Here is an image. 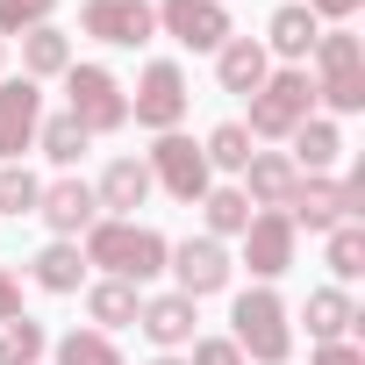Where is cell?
<instances>
[{
  "instance_id": "obj_7",
  "label": "cell",
  "mask_w": 365,
  "mask_h": 365,
  "mask_svg": "<svg viewBox=\"0 0 365 365\" xmlns=\"http://www.w3.org/2000/svg\"><path fill=\"white\" fill-rule=\"evenodd\" d=\"M158 8V29L179 43V51H222L237 29H230V0H150Z\"/></svg>"
},
{
  "instance_id": "obj_31",
  "label": "cell",
  "mask_w": 365,
  "mask_h": 365,
  "mask_svg": "<svg viewBox=\"0 0 365 365\" xmlns=\"http://www.w3.org/2000/svg\"><path fill=\"white\" fill-rule=\"evenodd\" d=\"M43 201V179L29 165H0V215H36Z\"/></svg>"
},
{
  "instance_id": "obj_34",
  "label": "cell",
  "mask_w": 365,
  "mask_h": 365,
  "mask_svg": "<svg viewBox=\"0 0 365 365\" xmlns=\"http://www.w3.org/2000/svg\"><path fill=\"white\" fill-rule=\"evenodd\" d=\"M187 365H244V351L230 344V336H194V358Z\"/></svg>"
},
{
  "instance_id": "obj_20",
  "label": "cell",
  "mask_w": 365,
  "mask_h": 365,
  "mask_svg": "<svg viewBox=\"0 0 365 365\" xmlns=\"http://www.w3.org/2000/svg\"><path fill=\"white\" fill-rule=\"evenodd\" d=\"M287 143H294V150H287V158H294V172H329V165L344 158V129H336L329 115H308Z\"/></svg>"
},
{
  "instance_id": "obj_39",
  "label": "cell",
  "mask_w": 365,
  "mask_h": 365,
  "mask_svg": "<svg viewBox=\"0 0 365 365\" xmlns=\"http://www.w3.org/2000/svg\"><path fill=\"white\" fill-rule=\"evenodd\" d=\"M0 51H8V43H0Z\"/></svg>"
},
{
  "instance_id": "obj_27",
  "label": "cell",
  "mask_w": 365,
  "mask_h": 365,
  "mask_svg": "<svg viewBox=\"0 0 365 365\" xmlns=\"http://www.w3.org/2000/svg\"><path fill=\"white\" fill-rule=\"evenodd\" d=\"M43 358H51V336H43V322H29V315L0 322V365H43Z\"/></svg>"
},
{
  "instance_id": "obj_15",
  "label": "cell",
  "mask_w": 365,
  "mask_h": 365,
  "mask_svg": "<svg viewBox=\"0 0 365 365\" xmlns=\"http://www.w3.org/2000/svg\"><path fill=\"white\" fill-rule=\"evenodd\" d=\"M294 187H301V172H294L287 150H251V165H244V201L251 208H287Z\"/></svg>"
},
{
  "instance_id": "obj_2",
  "label": "cell",
  "mask_w": 365,
  "mask_h": 365,
  "mask_svg": "<svg viewBox=\"0 0 365 365\" xmlns=\"http://www.w3.org/2000/svg\"><path fill=\"white\" fill-rule=\"evenodd\" d=\"M230 344L244 351V365H287V351H294V308H287L272 287L237 294V308H230Z\"/></svg>"
},
{
  "instance_id": "obj_13",
  "label": "cell",
  "mask_w": 365,
  "mask_h": 365,
  "mask_svg": "<svg viewBox=\"0 0 365 365\" xmlns=\"http://www.w3.org/2000/svg\"><path fill=\"white\" fill-rule=\"evenodd\" d=\"M287 222H294V230H315V237H329L336 222H351V215H344V179L301 172V187H294V201H287Z\"/></svg>"
},
{
  "instance_id": "obj_36",
  "label": "cell",
  "mask_w": 365,
  "mask_h": 365,
  "mask_svg": "<svg viewBox=\"0 0 365 365\" xmlns=\"http://www.w3.org/2000/svg\"><path fill=\"white\" fill-rule=\"evenodd\" d=\"M308 365H365V351L344 336V344H315V358H308Z\"/></svg>"
},
{
  "instance_id": "obj_37",
  "label": "cell",
  "mask_w": 365,
  "mask_h": 365,
  "mask_svg": "<svg viewBox=\"0 0 365 365\" xmlns=\"http://www.w3.org/2000/svg\"><path fill=\"white\" fill-rule=\"evenodd\" d=\"M15 315H22V279L0 265V322H15Z\"/></svg>"
},
{
  "instance_id": "obj_18",
  "label": "cell",
  "mask_w": 365,
  "mask_h": 365,
  "mask_svg": "<svg viewBox=\"0 0 365 365\" xmlns=\"http://www.w3.org/2000/svg\"><path fill=\"white\" fill-rule=\"evenodd\" d=\"M265 72H272V58H265V43L258 36H230L222 51H215V79H222V93H258L265 86Z\"/></svg>"
},
{
  "instance_id": "obj_23",
  "label": "cell",
  "mask_w": 365,
  "mask_h": 365,
  "mask_svg": "<svg viewBox=\"0 0 365 365\" xmlns=\"http://www.w3.org/2000/svg\"><path fill=\"white\" fill-rule=\"evenodd\" d=\"M65 72H72V36L58 22L29 29L22 36V79H65Z\"/></svg>"
},
{
  "instance_id": "obj_35",
  "label": "cell",
  "mask_w": 365,
  "mask_h": 365,
  "mask_svg": "<svg viewBox=\"0 0 365 365\" xmlns=\"http://www.w3.org/2000/svg\"><path fill=\"white\" fill-rule=\"evenodd\" d=\"M301 8H308L315 22H336V29H344V22H351V15L365 8V0H301Z\"/></svg>"
},
{
  "instance_id": "obj_38",
  "label": "cell",
  "mask_w": 365,
  "mask_h": 365,
  "mask_svg": "<svg viewBox=\"0 0 365 365\" xmlns=\"http://www.w3.org/2000/svg\"><path fill=\"white\" fill-rule=\"evenodd\" d=\"M150 365H187V358H179V351H158V358H150Z\"/></svg>"
},
{
  "instance_id": "obj_3",
  "label": "cell",
  "mask_w": 365,
  "mask_h": 365,
  "mask_svg": "<svg viewBox=\"0 0 365 365\" xmlns=\"http://www.w3.org/2000/svg\"><path fill=\"white\" fill-rule=\"evenodd\" d=\"M315 115V79H308V65H272L265 72V86L251 93V143H287L301 122Z\"/></svg>"
},
{
  "instance_id": "obj_26",
  "label": "cell",
  "mask_w": 365,
  "mask_h": 365,
  "mask_svg": "<svg viewBox=\"0 0 365 365\" xmlns=\"http://www.w3.org/2000/svg\"><path fill=\"white\" fill-rule=\"evenodd\" d=\"M86 143H93V136H86L72 115H43V129H36V150H43L51 165H65V172L86 158Z\"/></svg>"
},
{
  "instance_id": "obj_19",
  "label": "cell",
  "mask_w": 365,
  "mask_h": 365,
  "mask_svg": "<svg viewBox=\"0 0 365 365\" xmlns=\"http://www.w3.org/2000/svg\"><path fill=\"white\" fill-rule=\"evenodd\" d=\"M301 322H308V336H315V344H344V336L358 329V301H351L344 287H315V294H308V308H301Z\"/></svg>"
},
{
  "instance_id": "obj_22",
  "label": "cell",
  "mask_w": 365,
  "mask_h": 365,
  "mask_svg": "<svg viewBox=\"0 0 365 365\" xmlns=\"http://www.w3.org/2000/svg\"><path fill=\"white\" fill-rule=\"evenodd\" d=\"M136 308H143V287H129V279H93V287H86V315H93V329H101V336L129 329V322H136Z\"/></svg>"
},
{
  "instance_id": "obj_24",
  "label": "cell",
  "mask_w": 365,
  "mask_h": 365,
  "mask_svg": "<svg viewBox=\"0 0 365 365\" xmlns=\"http://www.w3.org/2000/svg\"><path fill=\"white\" fill-rule=\"evenodd\" d=\"M201 222H208L201 237H215V244H222V237H244V230H251L244 187H208V194H201Z\"/></svg>"
},
{
  "instance_id": "obj_9",
  "label": "cell",
  "mask_w": 365,
  "mask_h": 365,
  "mask_svg": "<svg viewBox=\"0 0 365 365\" xmlns=\"http://www.w3.org/2000/svg\"><path fill=\"white\" fill-rule=\"evenodd\" d=\"M294 251H301V230L287 222V208H251V230H244V265H251V279H279V272H294Z\"/></svg>"
},
{
  "instance_id": "obj_16",
  "label": "cell",
  "mask_w": 365,
  "mask_h": 365,
  "mask_svg": "<svg viewBox=\"0 0 365 365\" xmlns=\"http://www.w3.org/2000/svg\"><path fill=\"white\" fill-rule=\"evenodd\" d=\"M136 329H143L158 351H187V344H194V301H187V294H150V301L136 308Z\"/></svg>"
},
{
  "instance_id": "obj_4",
  "label": "cell",
  "mask_w": 365,
  "mask_h": 365,
  "mask_svg": "<svg viewBox=\"0 0 365 365\" xmlns=\"http://www.w3.org/2000/svg\"><path fill=\"white\" fill-rule=\"evenodd\" d=\"M65 115H72L86 136H115V129L129 122V93H122V79H115L108 65H79V58H72V72H65Z\"/></svg>"
},
{
  "instance_id": "obj_25",
  "label": "cell",
  "mask_w": 365,
  "mask_h": 365,
  "mask_svg": "<svg viewBox=\"0 0 365 365\" xmlns=\"http://www.w3.org/2000/svg\"><path fill=\"white\" fill-rule=\"evenodd\" d=\"M308 58H315V79H329V72H365V36H351V22H344V29H322Z\"/></svg>"
},
{
  "instance_id": "obj_11",
  "label": "cell",
  "mask_w": 365,
  "mask_h": 365,
  "mask_svg": "<svg viewBox=\"0 0 365 365\" xmlns=\"http://www.w3.org/2000/svg\"><path fill=\"white\" fill-rule=\"evenodd\" d=\"M43 129V86L36 79H0V165H22Z\"/></svg>"
},
{
  "instance_id": "obj_8",
  "label": "cell",
  "mask_w": 365,
  "mask_h": 365,
  "mask_svg": "<svg viewBox=\"0 0 365 365\" xmlns=\"http://www.w3.org/2000/svg\"><path fill=\"white\" fill-rule=\"evenodd\" d=\"M79 29L93 43H108V51H143L158 36V8H150V0H86Z\"/></svg>"
},
{
  "instance_id": "obj_21",
  "label": "cell",
  "mask_w": 365,
  "mask_h": 365,
  "mask_svg": "<svg viewBox=\"0 0 365 365\" xmlns=\"http://www.w3.org/2000/svg\"><path fill=\"white\" fill-rule=\"evenodd\" d=\"M86 272H93V265H86V258H79V244H65V237H58V244H43V251L29 258V279H36L43 294H79V287H86Z\"/></svg>"
},
{
  "instance_id": "obj_32",
  "label": "cell",
  "mask_w": 365,
  "mask_h": 365,
  "mask_svg": "<svg viewBox=\"0 0 365 365\" xmlns=\"http://www.w3.org/2000/svg\"><path fill=\"white\" fill-rule=\"evenodd\" d=\"M315 101H322L329 115H358V108H365V72H329V79H315Z\"/></svg>"
},
{
  "instance_id": "obj_29",
  "label": "cell",
  "mask_w": 365,
  "mask_h": 365,
  "mask_svg": "<svg viewBox=\"0 0 365 365\" xmlns=\"http://www.w3.org/2000/svg\"><path fill=\"white\" fill-rule=\"evenodd\" d=\"M201 158H208V172H215V165H222V172H244V165H251V129H244V122H215L208 143H201Z\"/></svg>"
},
{
  "instance_id": "obj_12",
  "label": "cell",
  "mask_w": 365,
  "mask_h": 365,
  "mask_svg": "<svg viewBox=\"0 0 365 365\" xmlns=\"http://www.w3.org/2000/svg\"><path fill=\"white\" fill-rule=\"evenodd\" d=\"M36 215L65 237V244H79L93 222H101V201H93V187H86V179L79 172H65V179H51V187H43V201H36Z\"/></svg>"
},
{
  "instance_id": "obj_10",
  "label": "cell",
  "mask_w": 365,
  "mask_h": 365,
  "mask_svg": "<svg viewBox=\"0 0 365 365\" xmlns=\"http://www.w3.org/2000/svg\"><path fill=\"white\" fill-rule=\"evenodd\" d=\"M165 272L179 279L172 294H187V301H208V294H222L230 287V251L215 244V237H187V244H172V258H165Z\"/></svg>"
},
{
  "instance_id": "obj_17",
  "label": "cell",
  "mask_w": 365,
  "mask_h": 365,
  "mask_svg": "<svg viewBox=\"0 0 365 365\" xmlns=\"http://www.w3.org/2000/svg\"><path fill=\"white\" fill-rule=\"evenodd\" d=\"M315 36H322V22L301 8V0H287V8H272V22H265V58H287V65H301L308 51H315Z\"/></svg>"
},
{
  "instance_id": "obj_30",
  "label": "cell",
  "mask_w": 365,
  "mask_h": 365,
  "mask_svg": "<svg viewBox=\"0 0 365 365\" xmlns=\"http://www.w3.org/2000/svg\"><path fill=\"white\" fill-rule=\"evenodd\" d=\"M329 272H336V287H351L365 272V222H336L329 230Z\"/></svg>"
},
{
  "instance_id": "obj_5",
  "label": "cell",
  "mask_w": 365,
  "mask_h": 365,
  "mask_svg": "<svg viewBox=\"0 0 365 365\" xmlns=\"http://www.w3.org/2000/svg\"><path fill=\"white\" fill-rule=\"evenodd\" d=\"M187 108H194V93H187V72H179V58H150L143 72H136V93H129V122H143V129H179L187 122Z\"/></svg>"
},
{
  "instance_id": "obj_6",
  "label": "cell",
  "mask_w": 365,
  "mask_h": 365,
  "mask_svg": "<svg viewBox=\"0 0 365 365\" xmlns=\"http://www.w3.org/2000/svg\"><path fill=\"white\" fill-rule=\"evenodd\" d=\"M150 187H165L172 201H187V208H201V194L215 187V172H208V158H201V143L194 136H179V129H165L158 143H150Z\"/></svg>"
},
{
  "instance_id": "obj_1",
  "label": "cell",
  "mask_w": 365,
  "mask_h": 365,
  "mask_svg": "<svg viewBox=\"0 0 365 365\" xmlns=\"http://www.w3.org/2000/svg\"><path fill=\"white\" fill-rule=\"evenodd\" d=\"M79 258L101 265V279H129V287H143V279L165 272L172 244H165L150 222H115V215H101V222L79 237Z\"/></svg>"
},
{
  "instance_id": "obj_33",
  "label": "cell",
  "mask_w": 365,
  "mask_h": 365,
  "mask_svg": "<svg viewBox=\"0 0 365 365\" xmlns=\"http://www.w3.org/2000/svg\"><path fill=\"white\" fill-rule=\"evenodd\" d=\"M58 15V0H0V43L8 36H29V29H43Z\"/></svg>"
},
{
  "instance_id": "obj_28",
  "label": "cell",
  "mask_w": 365,
  "mask_h": 365,
  "mask_svg": "<svg viewBox=\"0 0 365 365\" xmlns=\"http://www.w3.org/2000/svg\"><path fill=\"white\" fill-rule=\"evenodd\" d=\"M51 365H122V351H115V336H101V329H72V336L51 344Z\"/></svg>"
},
{
  "instance_id": "obj_14",
  "label": "cell",
  "mask_w": 365,
  "mask_h": 365,
  "mask_svg": "<svg viewBox=\"0 0 365 365\" xmlns=\"http://www.w3.org/2000/svg\"><path fill=\"white\" fill-rule=\"evenodd\" d=\"M93 201H101V215L136 222V208L150 201V165H143V158H115V165L93 179Z\"/></svg>"
}]
</instances>
